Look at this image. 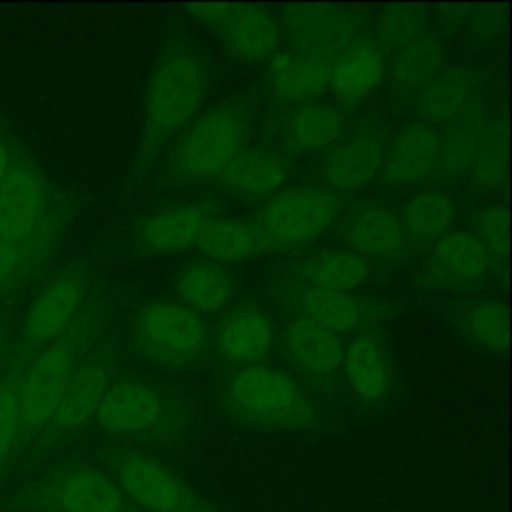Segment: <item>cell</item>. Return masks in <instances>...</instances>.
<instances>
[{
	"mask_svg": "<svg viewBox=\"0 0 512 512\" xmlns=\"http://www.w3.org/2000/svg\"><path fill=\"white\" fill-rule=\"evenodd\" d=\"M214 220L210 202H190L166 208L144 222L138 244L148 254H168L194 246L200 232Z\"/></svg>",
	"mask_w": 512,
	"mask_h": 512,
	"instance_id": "obj_14",
	"label": "cell"
},
{
	"mask_svg": "<svg viewBox=\"0 0 512 512\" xmlns=\"http://www.w3.org/2000/svg\"><path fill=\"white\" fill-rule=\"evenodd\" d=\"M370 274V264L356 252H328L314 260L308 268V276L318 288L346 292L360 286Z\"/></svg>",
	"mask_w": 512,
	"mask_h": 512,
	"instance_id": "obj_34",
	"label": "cell"
},
{
	"mask_svg": "<svg viewBox=\"0 0 512 512\" xmlns=\"http://www.w3.org/2000/svg\"><path fill=\"white\" fill-rule=\"evenodd\" d=\"M294 364L314 374H334L342 366L344 348L340 338L308 318H296L286 336Z\"/></svg>",
	"mask_w": 512,
	"mask_h": 512,
	"instance_id": "obj_19",
	"label": "cell"
},
{
	"mask_svg": "<svg viewBox=\"0 0 512 512\" xmlns=\"http://www.w3.org/2000/svg\"><path fill=\"white\" fill-rule=\"evenodd\" d=\"M490 256L476 234L466 230H456L444 234L434 248L432 266L448 280L470 282L486 274Z\"/></svg>",
	"mask_w": 512,
	"mask_h": 512,
	"instance_id": "obj_23",
	"label": "cell"
},
{
	"mask_svg": "<svg viewBox=\"0 0 512 512\" xmlns=\"http://www.w3.org/2000/svg\"><path fill=\"white\" fill-rule=\"evenodd\" d=\"M344 128L338 108L324 102H304L286 120V140L296 150H314L336 140Z\"/></svg>",
	"mask_w": 512,
	"mask_h": 512,
	"instance_id": "obj_29",
	"label": "cell"
},
{
	"mask_svg": "<svg viewBox=\"0 0 512 512\" xmlns=\"http://www.w3.org/2000/svg\"><path fill=\"white\" fill-rule=\"evenodd\" d=\"M94 418L112 436L142 438L164 426L166 406L154 388L138 382H118L108 386Z\"/></svg>",
	"mask_w": 512,
	"mask_h": 512,
	"instance_id": "obj_10",
	"label": "cell"
},
{
	"mask_svg": "<svg viewBox=\"0 0 512 512\" xmlns=\"http://www.w3.org/2000/svg\"><path fill=\"white\" fill-rule=\"evenodd\" d=\"M42 498L50 512H138L110 472L90 464H74L56 472Z\"/></svg>",
	"mask_w": 512,
	"mask_h": 512,
	"instance_id": "obj_8",
	"label": "cell"
},
{
	"mask_svg": "<svg viewBox=\"0 0 512 512\" xmlns=\"http://www.w3.org/2000/svg\"><path fill=\"white\" fill-rule=\"evenodd\" d=\"M346 242L360 256L390 258L404 242L400 220L386 208H364L346 230Z\"/></svg>",
	"mask_w": 512,
	"mask_h": 512,
	"instance_id": "obj_22",
	"label": "cell"
},
{
	"mask_svg": "<svg viewBox=\"0 0 512 512\" xmlns=\"http://www.w3.org/2000/svg\"><path fill=\"white\" fill-rule=\"evenodd\" d=\"M342 368L354 392L364 400H376L388 388V364L382 350L372 340H354L348 350H344Z\"/></svg>",
	"mask_w": 512,
	"mask_h": 512,
	"instance_id": "obj_31",
	"label": "cell"
},
{
	"mask_svg": "<svg viewBox=\"0 0 512 512\" xmlns=\"http://www.w3.org/2000/svg\"><path fill=\"white\" fill-rule=\"evenodd\" d=\"M474 94V76L464 68L440 70L418 94V110L426 122H446L456 116Z\"/></svg>",
	"mask_w": 512,
	"mask_h": 512,
	"instance_id": "obj_30",
	"label": "cell"
},
{
	"mask_svg": "<svg viewBox=\"0 0 512 512\" xmlns=\"http://www.w3.org/2000/svg\"><path fill=\"white\" fill-rule=\"evenodd\" d=\"M452 220L454 204L442 192L422 190L412 194L404 204V228L416 238L444 236Z\"/></svg>",
	"mask_w": 512,
	"mask_h": 512,
	"instance_id": "obj_32",
	"label": "cell"
},
{
	"mask_svg": "<svg viewBox=\"0 0 512 512\" xmlns=\"http://www.w3.org/2000/svg\"><path fill=\"white\" fill-rule=\"evenodd\" d=\"M466 326L476 344L492 352H504L508 340V314L502 302H476L466 314Z\"/></svg>",
	"mask_w": 512,
	"mask_h": 512,
	"instance_id": "obj_35",
	"label": "cell"
},
{
	"mask_svg": "<svg viewBox=\"0 0 512 512\" xmlns=\"http://www.w3.org/2000/svg\"><path fill=\"white\" fill-rule=\"evenodd\" d=\"M222 182L246 196L274 192L286 178L284 162L264 150H242L222 172Z\"/></svg>",
	"mask_w": 512,
	"mask_h": 512,
	"instance_id": "obj_26",
	"label": "cell"
},
{
	"mask_svg": "<svg viewBox=\"0 0 512 512\" xmlns=\"http://www.w3.org/2000/svg\"><path fill=\"white\" fill-rule=\"evenodd\" d=\"M8 168H10V152L6 150L4 144H0V186L4 182V176H6Z\"/></svg>",
	"mask_w": 512,
	"mask_h": 512,
	"instance_id": "obj_42",
	"label": "cell"
},
{
	"mask_svg": "<svg viewBox=\"0 0 512 512\" xmlns=\"http://www.w3.org/2000/svg\"><path fill=\"white\" fill-rule=\"evenodd\" d=\"M272 342L270 322L254 312L242 310L226 320L220 332V352L234 364H252L264 356Z\"/></svg>",
	"mask_w": 512,
	"mask_h": 512,
	"instance_id": "obj_28",
	"label": "cell"
},
{
	"mask_svg": "<svg viewBox=\"0 0 512 512\" xmlns=\"http://www.w3.org/2000/svg\"><path fill=\"white\" fill-rule=\"evenodd\" d=\"M74 352L66 344L44 350L20 378V424L34 432L50 424L74 374Z\"/></svg>",
	"mask_w": 512,
	"mask_h": 512,
	"instance_id": "obj_7",
	"label": "cell"
},
{
	"mask_svg": "<svg viewBox=\"0 0 512 512\" xmlns=\"http://www.w3.org/2000/svg\"><path fill=\"white\" fill-rule=\"evenodd\" d=\"M174 290L190 310L212 314L224 308L232 294V278L212 262H198L180 272Z\"/></svg>",
	"mask_w": 512,
	"mask_h": 512,
	"instance_id": "obj_25",
	"label": "cell"
},
{
	"mask_svg": "<svg viewBox=\"0 0 512 512\" xmlns=\"http://www.w3.org/2000/svg\"><path fill=\"white\" fill-rule=\"evenodd\" d=\"M48 196L40 174L28 164L10 162L0 186V242L20 244L42 226Z\"/></svg>",
	"mask_w": 512,
	"mask_h": 512,
	"instance_id": "obj_11",
	"label": "cell"
},
{
	"mask_svg": "<svg viewBox=\"0 0 512 512\" xmlns=\"http://www.w3.org/2000/svg\"><path fill=\"white\" fill-rule=\"evenodd\" d=\"M0 342H2V320H0Z\"/></svg>",
	"mask_w": 512,
	"mask_h": 512,
	"instance_id": "obj_43",
	"label": "cell"
},
{
	"mask_svg": "<svg viewBox=\"0 0 512 512\" xmlns=\"http://www.w3.org/2000/svg\"><path fill=\"white\" fill-rule=\"evenodd\" d=\"M110 470L138 512H220L188 480L146 452H118L110 458Z\"/></svg>",
	"mask_w": 512,
	"mask_h": 512,
	"instance_id": "obj_3",
	"label": "cell"
},
{
	"mask_svg": "<svg viewBox=\"0 0 512 512\" xmlns=\"http://www.w3.org/2000/svg\"><path fill=\"white\" fill-rule=\"evenodd\" d=\"M270 80L280 98L306 102L328 86L330 62L300 52H276L270 58Z\"/></svg>",
	"mask_w": 512,
	"mask_h": 512,
	"instance_id": "obj_18",
	"label": "cell"
},
{
	"mask_svg": "<svg viewBox=\"0 0 512 512\" xmlns=\"http://www.w3.org/2000/svg\"><path fill=\"white\" fill-rule=\"evenodd\" d=\"M444 52L430 34H420L398 48L392 64V86L396 94L418 96L442 70Z\"/></svg>",
	"mask_w": 512,
	"mask_h": 512,
	"instance_id": "obj_21",
	"label": "cell"
},
{
	"mask_svg": "<svg viewBox=\"0 0 512 512\" xmlns=\"http://www.w3.org/2000/svg\"><path fill=\"white\" fill-rule=\"evenodd\" d=\"M108 378L106 366L96 362L76 368L50 420V428L58 434H66L78 430L90 418H94L96 408L110 386Z\"/></svg>",
	"mask_w": 512,
	"mask_h": 512,
	"instance_id": "obj_17",
	"label": "cell"
},
{
	"mask_svg": "<svg viewBox=\"0 0 512 512\" xmlns=\"http://www.w3.org/2000/svg\"><path fill=\"white\" fill-rule=\"evenodd\" d=\"M190 14L214 30L232 56L244 62H256L274 52L280 30L272 14L256 6L232 4H188Z\"/></svg>",
	"mask_w": 512,
	"mask_h": 512,
	"instance_id": "obj_6",
	"label": "cell"
},
{
	"mask_svg": "<svg viewBox=\"0 0 512 512\" xmlns=\"http://www.w3.org/2000/svg\"><path fill=\"white\" fill-rule=\"evenodd\" d=\"M226 396L232 414L258 428L304 432L316 422V410L298 384L274 368L240 370L230 380Z\"/></svg>",
	"mask_w": 512,
	"mask_h": 512,
	"instance_id": "obj_2",
	"label": "cell"
},
{
	"mask_svg": "<svg viewBox=\"0 0 512 512\" xmlns=\"http://www.w3.org/2000/svg\"><path fill=\"white\" fill-rule=\"evenodd\" d=\"M18 392L20 380L10 376L0 382V464L8 458L22 432Z\"/></svg>",
	"mask_w": 512,
	"mask_h": 512,
	"instance_id": "obj_38",
	"label": "cell"
},
{
	"mask_svg": "<svg viewBox=\"0 0 512 512\" xmlns=\"http://www.w3.org/2000/svg\"><path fill=\"white\" fill-rule=\"evenodd\" d=\"M426 24V16L416 8H390L378 20V34L382 42L390 46H404L412 38L420 36Z\"/></svg>",
	"mask_w": 512,
	"mask_h": 512,
	"instance_id": "obj_37",
	"label": "cell"
},
{
	"mask_svg": "<svg viewBox=\"0 0 512 512\" xmlns=\"http://www.w3.org/2000/svg\"><path fill=\"white\" fill-rule=\"evenodd\" d=\"M338 198L322 188H298L272 198L258 214L256 228L266 244L302 246L318 238L336 218Z\"/></svg>",
	"mask_w": 512,
	"mask_h": 512,
	"instance_id": "obj_5",
	"label": "cell"
},
{
	"mask_svg": "<svg viewBox=\"0 0 512 512\" xmlns=\"http://www.w3.org/2000/svg\"><path fill=\"white\" fill-rule=\"evenodd\" d=\"M504 174H506L504 146L498 136V130L488 126V132H486L484 144L478 152V158H476L472 170L468 172L470 186L476 192L488 194L500 186V182L504 180Z\"/></svg>",
	"mask_w": 512,
	"mask_h": 512,
	"instance_id": "obj_36",
	"label": "cell"
},
{
	"mask_svg": "<svg viewBox=\"0 0 512 512\" xmlns=\"http://www.w3.org/2000/svg\"><path fill=\"white\" fill-rule=\"evenodd\" d=\"M488 126L478 120H462L452 126L438 142L434 172L440 180L452 182L468 176L484 144Z\"/></svg>",
	"mask_w": 512,
	"mask_h": 512,
	"instance_id": "obj_27",
	"label": "cell"
},
{
	"mask_svg": "<svg viewBox=\"0 0 512 512\" xmlns=\"http://www.w3.org/2000/svg\"><path fill=\"white\" fill-rule=\"evenodd\" d=\"M210 86L206 58L192 44L168 46L146 88L142 150L152 152L200 110Z\"/></svg>",
	"mask_w": 512,
	"mask_h": 512,
	"instance_id": "obj_1",
	"label": "cell"
},
{
	"mask_svg": "<svg viewBox=\"0 0 512 512\" xmlns=\"http://www.w3.org/2000/svg\"><path fill=\"white\" fill-rule=\"evenodd\" d=\"M506 210L504 206H488L478 216V240L484 244L488 256L504 258L506 256V240H508V226H506Z\"/></svg>",
	"mask_w": 512,
	"mask_h": 512,
	"instance_id": "obj_39",
	"label": "cell"
},
{
	"mask_svg": "<svg viewBox=\"0 0 512 512\" xmlns=\"http://www.w3.org/2000/svg\"><path fill=\"white\" fill-rule=\"evenodd\" d=\"M440 136L430 124H412L394 140L384 166L392 184H416L434 172Z\"/></svg>",
	"mask_w": 512,
	"mask_h": 512,
	"instance_id": "obj_16",
	"label": "cell"
},
{
	"mask_svg": "<svg viewBox=\"0 0 512 512\" xmlns=\"http://www.w3.org/2000/svg\"><path fill=\"white\" fill-rule=\"evenodd\" d=\"M304 318L338 334L352 330L360 320L358 304L346 292L310 288L300 298Z\"/></svg>",
	"mask_w": 512,
	"mask_h": 512,
	"instance_id": "obj_33",
	"label": "cell"
},
{
	"mask_svg": "<svg viewBox=\"0 0 512 512\" xmlns=\"http://www.w3.org/2000/svg\"><path fill=\"white\" fill-rule=\"evenodd\" d=\"M246 138L248 122L238 110L208 112L182 138L172 158V176L204 180L220 174L242 152Z\"/></svg>",
	"mask_w": 512,
	"mask_h": 512,
	"instance_id": "obj_4",
	"label": "cell"
},
{
	"mask_svg": "<svg viewBox=\"0 0 512 512\" xmlns=\"http://www.w3.org/2000/svg\"><path fill=\"white\" fill-rule=\"evenodd\" d=\"M290 36L300 54L328 60L354 42L356 16L326 6H296L288 16Z\"/></svg>",
	"mask_w": 512,
	"mask_h": 512,
	"instance_id": "obj_12",
	"label": "cell"
},
{
	"mask_svg": "<svg viewBox=\"0 0 512 512\" xmlns=\"http://www.w3.org/2000/svg\"><path fill=\"white\" fill-rule=\"evenodd\" d=\"M194 246L214 260H244L262 252L268 244L254 224L236 218L212 220Z\"/></svg>",
	"mask_w": 512,
	"mask_h": 512,
	"instance_id": "obj_24",
	"label": "cell"
},
{
	"mask_svg": "<svg viewBox=\"0 0 512 512\" xmlns=\"http://www.w3.org/2000/svg\"><path fill=\"white\" fill-rule=\"evenodd\" d=\"M22 252L20 248L0 242V284H4L20 266Z\"/></svg>",
	"mask_w": 512,
	"mask_h": 512,
	"instance_id": "obj_41",
	"label": "cell"
},
{
	"mask_svg": "<svg viewBox=\"0 0 512 512\" xmlns=\"http://www.w3.org/2000/svg\"><path fill=\"white\" fill-rule=\"evenodd\" d=\"M84 292L86 282L80 274L66 272L48 282L26 312V338L32 344H44L56 338L78 312Z\"/></svg>",
	"mask_w": 512,
	"mask_h": 512,
	"instance_id": "obj_13",
	"label": "cell"
},
{
	"mask_svg": "<svg viewBox=\"0 0 512 512\" xmlns=\"http://www.w3.org/2000/svg\"><path fill=\"white\" fill-rule=\"evenodd\" d=\"M500 22H502V16H496L494 10H480L478 14H472L470 18V28L476 36L480 38H492L498 34L500 30Z\"/></svg>",
	"mask_w": 512,
	"mask_h": 512,
	"instance_id": "obj_40",
	"label": "cell"
},
{
	"mask_svg": "<svg viewBox=\"0 0 512 512\" xmlns=\"http://www.w3.org/2000/svg\"><path fill=\"white\" fill-rule=\"evenodd\" d=\"M382 164V140L368 134L338 146L324 162V176L334 188L350 190L370 182Z\"/></svg>",
	"mask_w": 512,
	"mask_h": 512,
	"instance_id": "obj_20",
	"label": "cell"
},
{
	"mask_svg": "<svg viewBox=\"0 0 512 512\" xmlns=\"http://www.w3.org/2000/svg\"><path fill=\"white\" fill-rule=\"evenodd\" d=\"M138 338L158 360L184 362L202 348L204 324L182 302H152L138 316Z\"/></svg>",
	"mask_w": 512,
	"mask_h": 512,
	"instance_id": "obj_9",
	"label": "cell"
},
{
	"mask_svg": "<svg viewBox=\"0 0 512 512\" xmlns=\"http://www.w3.org/2000/svg\"><path fill=\"white\" fill-rule=\"evenodd\" d=\"M384 74V54L370 40H354L330 64V80L334 94L344 104H354L368 96Z\"/></svg>",
	"mask_w": 512,
	"mask_h": 512,
	"instance_id": "obj_15",
	"label": "cell"
}]
</instances>
